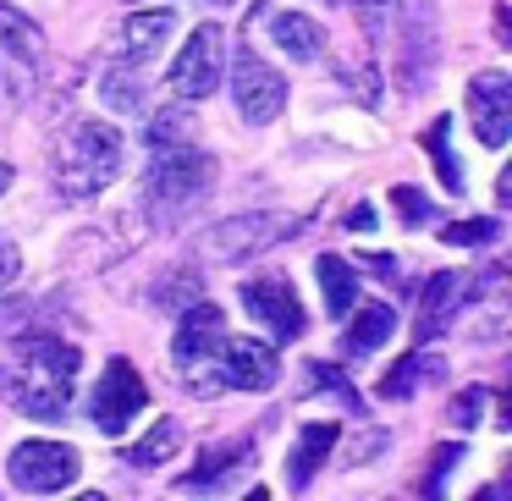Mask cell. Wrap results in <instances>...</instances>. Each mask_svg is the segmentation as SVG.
Returning <instances> with one entry per match:
<instances>
[{"instance_id":"52a82bcc","label":"cell","mask_w":512,"mask_h":501,"mask_svg":"<svg viewBox=\"0 0 512 501\" xmlns=\"http://www.w3.org/2000/svg\"><path fill=\"white\" fill-rule=\"evenodd\" d=\"M6 474H12L17 490L50 496V490H67L83 474V457H78V446H61V441H23L6 457Z\"/></svg>"},{"instance_id":"9c48e42d","label":"cell","mask_w":512,"mask_h":501,"mask_svg":"<svg viewBox=\"0 0 512 501\" xmlns=\"http://www.w3.org/2000/svg\"><path fill=\"white\" fill-rule=\"evenodd\" d=\"M243 303H248L254 320H265V331L276 336V342H298L303 325H309L303 298H298V287H292L287 276H248L243 281Z\"/></svg>"},{"instance_id":"d4e9b609","label":"cell","mask_w":512,"mask_h":501,"mask_svg":"<svg viewBox=\"0 0 512 501\" xmlns=\"http://www.w3.org/2000/svg\"><path fill=\"white\" fill-rule=\"evenodd\" d=\"M441 237L452 248H485V243H496V237H501V221H496V215H474V221H452Z\"/></svg>"},{"instance_id":"4316f807","label":"cell","mask_w":512,"mask_h":501,"mask_svg":"<svg viewBox=\"0 0 512 501\" xmlns=\"http://www.w3.org/2000/svg\"><path fill=\"white\" fill-rule=\"evenodd\" d=\"M485 402H490V391H485V386H468V391H457V397H452L446 419H452L457 430H474V424H479V408H485Z\"/></svg>"},{"instance_id":"e0dca14e","label":"cell","mask_w":512,"mask_h":501,"mask_svg":"<svg viewBox=\"0 0 512 501\" xmlns=\"http://www.w3.org/2000/svg\"><path fill=\"white\" fill-rule=\"evenodd\" d=\"M270 39H276L292 61H314L325 50V28L314 23L309 12H276L270 17Z\"/></svg>"},{"instance_id":"cb8c5ba5","label":"cell","mask_w":512,"mask_h":501,"mask_svg":"<svg viewBox=\"0 0 512 501\" xmlns=\"http://www.w3.org/2000/svg\"><path fill=\"white\" fill-rule=\"evenodd\" d=\"M446 133H452V116H435L430 133H424V149H430L435 171H441V188L457 193V188H463V177H457V160H452V149H446Z\"/></svg>"},{"instance_id":"3957f363","label":"cell","mask_w":512,"mask_h":501,"mask_svg":"<svg viewBox=\"0 0 512 501\" xmlns=\"http://www.w3.org/2000/svg\"><path fill=\"white\" fill-rule=\"evenodd\" d=\"M122 171V133L111 122H72L56 144L61 199H100Z\"/></svg>"},{"instance_id":"8fae6325","label":"cell","mask_w":512,"mask_h":501,"mask_svg":"<svg viewBox=\"0 0 512 501\" xmlns=\"http://www.w3.org/2000/svg\"><path fill=\"white\" fill-rule=\"evenodd\" d=\"M468 122H474L485 149L507 144V133H512V78L507 72H479L468 83Z\"/></svg>"},{"instance_id":"5b68a950","label":"cell","mask_w":512,"mask_h":501,"mask_svg":"<svg viewBox=\"0 0 512 501\" xmlns=\"http://www.w3.org/2000/svg\"><path fill=\"white\" fill-rule=\"evenodd\" d=\"M221 72H226V28L204 23V28H193L188 45H182V56L171 61L166 94L182 100V105H199V100H210V94L221 89Z\"/></svg>"},{"instance_id":"30bf717a","label":"cell","mask_w":512,"mask_h":501,"mask_svg":"<svg viewBox=\"0 0 512 501\" xmlns=\"http://www.w3.org/2000/svg\"><path fill=\"white\" fill-rule=\"evenodd\" d=\"M215 369H221V386H237V391H270L281 380L276 347L259 342V336H226L221 353H215Z\"/></svg>"},{"instance_id":"83f0119b","label":"cell","mask_w":512,"mask_h":501,"mask_svg":"<svg viewBox=\"0 0 512 501\" xmlns=\"http://www.w3.org/2000/svg\"><path fill=\"white\" fill-rule=\"evenodd\" d=\"M391 199H397V210L408 215V221H435V204L419 199L413 188H391Z\"/></svg>"},{"instance_id":"7c38bea8","label":"cell","mask_w":512,"mask_h":501,"mask_svg":"<svg viewBox=\"0 0 512 501\" xmlns=\"http://www.w3.org/2000/svg\"><path fill=\"white\" fill-rule=\"evenodd\" d=\"M226 342V314L215 309V303H188L177 320V336H171V364L177 369H193V364H215V353H221Z\"/></svg>"},{"instance_id":"603a6c76","label":"cell","mask_w":512,"mask_h":501,"mask_svg":"<svg viewBox=\"0 0 512 501\" xmlns=\"http://www.w3.org/2000/svg\"><path fill=\"white\" fill-rule=\"evenodd\" d=\"M100 94H105V105H111V111H144V83L133 78V67H111L100 78Z\"/></svg>"},{"instance_id":"ac0fdd59","label":"cell","mask_w":512,"mask_h":501,"mask_svg":"<svg viewBox=\"0 0 512 501\" xmlns=\"http://www.w3.org/2000/svg\"><path fill=\"white\" fill-rule=\"evenodd\" d=\"M336 452V424H303V435H298V452L287 457V479H292V490H303L314 474H320V463Z\"/></svg>"},{"instance_id":"44dd1931","label":"cell","mask_w":512,"mask_h":501,"mask_svg":"<svg viewBox=\"0 0 512 501\" xmlns=\"http://www.w3.org/2000/svg\"><path fill=\"white\" fill-rule=\"evenodd\" d=\"M177 446H182V424L177 419H160L138 446H127V463H133V468H160V463L177 457Z\"/></svg>"},{"instance_id":"8992f818","label":"cell","mask_w":512,"mask_h":501,"mask_svg":"<svg viewBox=\"0 0 512 501\" xmlns=\"http://www.w3.org/2000/svg\"><path fill=\"white\" fill-rule=\"evenodd\" d=\"M149 408V391H144V375H138L127 358H111L105 364V375H100V386H94V397H89V419H94V430H105V435H127L133 430V419Z\"/></svg>"},{"instance_id":"277c9868","label":"cell","mask_w":512,"mask_h":501,"mask_svg":"<svg viewBox=\"0 0 512 501\" xmlns=\"http://www.w3.org/2000/svg\"><path fill=\"white\" fill-rule=\"evenodd\" d=\"M303 221L309 215H292V210H254V215H232V221L210 226L204 232V259H215V265H243V259L265 254V248L287 243V237L303 232Z\"/></svg>"},{"instance_id":"ffe728a7","label":"cell","mask_w":512,"mask_h":501,"mask_svg":"<svg viewBox=\"0 0 512 501\" xmlns=\"http://www.w3.org/2000/svg\"><path fill=\"white\" fill-rule=\"evenodd\" d=\"M358 309V303H353ZM391 336H397V314L386 309V303H364V309H358V320L347 325V353H380V347L391 342Z\"/></svg>"},{"instance_id":"f1b7e54d","label":"cell","mask_w":512,"mask_h":501,"mask_svg":"<svg viewBox=\"0 0 512 501\" xmlns=\"http://www.w3.org/2000/svg\"><path fill=\"white\" fill-rule=\"evenodd\" d=\"M23 276V254H17V243L6 232H0V292L12 287V281Z\"/></svg>"},{"instance_id":"d6a6232c","label":"cell","mask_w":512,"mask_h":501,"mask_svg":"<svg viewBox=\"0 0 512 501\" xmlns=\"http://www.w3.org/2000/svg\"><path fill=\"white\" fill-rule=\"evenodd\" d=\"M204 6H226V0H204Z\"/></svg>"},{"instance_id":"7a4b0ae2","label":"cell","mask_w":512,"mask_h":501,"mask_svg":"<svg viewBox=\"0 0 512 501\" xmlns=\"http://www.w3.org/2000/svg\"><path fill=\"white\" fill-rule=\"evenodd\" d=\"M215 193V155H204L199 144H182V138H166L155 144L144 171V204L160 226L182 221L193 204H204Z\"/></svg>"},{"instance_id":"7402d4cb","label":"cell","mask_w":512,"mask_h":501,"mask_svg":"<svg viewBox=\"0 0 512 501\" xmlns=\"http://www.w3.org/2000/svg\"><path fill=\"white\" fill-rule=\"evenodd\" d=\"M441 375V358H424V353H408V358H397L391 364V375L380 380V397H408L419 380H435Z\"/></svg>"},{"instance_id":"484cf974","label":"cell","mask_w":512,"mask_h":501,"mask_svg":"<svg viewBox=\"0 0 512 501\" xmlns=\"http://www.w3.org/2000/svg\"><path fill=\"white\" fill-rule=\"evenodd\" d=\"M199 292H204V281L193 276V270H177V281H171V287H155V303L160 309H188V303H199Z\"/></svg>"},{"instance_id":"4dcf8cb0","label":"cell","mask_w":512,"mask_h":501,"mask_svg":"<svg viewBox=\"0 0 512 501\" xmlns=\"http://www.w3.org/2000/svg\"><path fill=\"white\" fill-rule=\"evenodd\" d=\"M12 188V166H6V160H0V193Z\"/></svg>"},{"instance_id":"9a60e30c","label":"cell","mask_w":512,"mask_h":501,"mask_svg":"<svg viewBox=\"0 0 512 501\" xmlns=\"http://www.w3.org/2000/svg\"><path fill=\"white\" fill-rule=\"evenodd\" d=\"M171 34H177V12H171V6H149V12L127 17L122 34H116V45H122L127 67H144L149 56H160V50H166Z\"/></svg>"},{"instance_id":"4fadbf2b","label":"cell","mask_w":512,"mask_h":501,"mask_svg":"<svg viewBox=\"0 0 512 501\" xmlns=\"http://www.w3.org/2000/svg\"><path fill=\"white\" fill-rule=\"evenodd\" d=\"M468 303H474V276H463V270H435V276L424 281V292H419V320H413L419 325V342L441 336Z\"/></svg>"},{"instance_id":"d6986e66","label":"cell","mask_w":512,"mask_h":501,"mask_svg":"<svg viewBox=\"0 0 512 501\" xmlns=\"http://www.w3.org/2000/svg\"><path fill=\"white\" fill-rule=\"evenodd\" d=\"M314 276H320V292H325V309H331V320H347L358 303V276L353 265H347L342 254H320L314 259Z\"/></svg>"},{"instance_id":"f546056e","label":"cell","mask_w":512,"mask_h":501,"mask_svg":"<svg viewBox=\"0 0 512 501\" xmlns=\"http://www.w3.org/2000/svg\"><path fill=\"white\" fill-rule=\"evenodd\" d=\"M452 463H457V446H435V474L424 479V490H430V496L441 490V479H446V468H452Z\"/></svg>"},{"instance_id":"2e32d148","label":"cell","mask_w":512,"mask_h":501,"mask_svg":"<svg viewBox=\"0 0 512 501\" xmlns=\"http://www.w3.org/2000/svg\"><path fill=\"white\" fill-rule=\"evenodd\" d=\"M0 45L12 50V61H17L23 72H39V67H45V56H50V45H45V34H39V23L17 12L12 0H0Z\"/></svg>"},{"instance_id":"5bb4252c","label":"cell","mask_w":512,"mask_h":501,"mask_svg":"<svg viewBox=\"0 0 512 501\" xmlns=\"http://www.w3.org/2000/svg\"><path fill=\"white\" fill-rule=\"evenodd\" d=\"M243 468H254V441H248V435H237V441H226V446H210V452H204L199 463L177 479V485L182 490H199V485L204 490H232Z\"/></svg>"},{"instance_id":"6da1fadb","label":"cell","mask_w":512,"mask_h":501,"mask_svg":"<svg viewBox=\"0 0 512 501\" xmlns=\"http://www.w3.org/2000/svg\"><path fill=\"white\" fill-rule=\"evenodd\" d=\"M78 347L61 342V336L50 331H34L23 336V342L12 347V375H17V413H28V419H67L72 408V386H78Z\"/></svg>"},{"instance_id":"1f68e13d","label":"cell","mask_w":512,"mask_h":501,"mask_svg":"<svg viewBox=\"0 0 512 501\" xmlns=\"http://www.w3.org/2000/svg\"><path fill=\"white\" fill-rule=\"evenodd\" d=\"M347 6H386V0H347Z\"/></svg>"},{"instance_id":"ba28073f","label":"cell","mask_w":512,"mask_h":501,"mask_svg":"<svg viewBox=\"0 0 512 501\" xmlns=\"http://www.w3.org/2000/svg\"><path fill=\"white\" fill-rule=\"evenodd\" d=\"M232 100H237V116H243V122L265 127V122H276L281 105H287V78H281L265 56H254V50L243 45L232 56Z\"/></svg>"}]
</instances>
